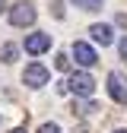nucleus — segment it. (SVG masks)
<instances>
[{
	"label": "nucleus",
	"mask_w": 127,
	"mask_h": 133,
	"mask_svg": "<svg viewBox=\"0 0 127 133\" xmlns=\"http://www.w3.org/2000/svg\"><path fill=\"white\" fill-rule=\"evenodd\" d=\"M67 86H70V92H73V95L89 98V95L95 92V79H92L89 73H83V70H79V73H73V76L67 79Z\"/></svg>",
	"instance_id": "nucleus-1"
},
{
	"label": "nucleus",
	"mask_w": 127,
	"mask_h": 133,
	"mask_svg": "<svg viewBox=\"0 0 127 133\" xmlns=\"http://www.w3.org/2000/svg\"><path fill=\"white\" fill-rule=\"evenodd\" d=\"M10 22H13L16 29L32 25V22H35V6H32V3H26V0H22V3H16V6L10 10Z\"/></svg>",
	"instance_id": "nucleus-2"
},
{
	"label": "nucleus",
	"mask_w": 127,
	"mask_h": 133,
	"mask_svg": "<svg viewBox=\"0 0 127 133\" xmlns=\"http://www.w3.org/2000/svg\"><path fill=\"white\" fill-rule=\"evenodd\" d=\"M108 95L115 98L118 105H127V76L124 73H108Z\"/></svg>",
	"instance_id": "nucleus-3"
},
{
	"label": "nucleus",
	"mask_w": 127,
	"mask_h": 133,
	"mask_svg": "<svg viewBox=\"0 0 127 133\" xmlns=\"http://www.w3.org/2000/svg\"><path fill=\"white\" fill-rule=\"evenodd\" d=\"M48 76H51V73H48V66H41V63H29L26 73H22V82H26L29 89H41L45 82H48Z\"/></svg>",
	"instance_id": "nucleus-4"
},
{
	"label": "nucleus",
	"mask_w": 127,
	"mask_h": 133,
	"mask_svg": "<svg viewBox=\"0 0 127 133\" xmlns=\"http://www.w3.org/2000/svg\"><path fill=\"white\" fill-rule=\"evenodd\" d=\"M73 57L79 66H92L95 60H99V54H95V48L86 44V41H73Z\"/></svg>",
	"instance_id": "nucleus-5"
},
{
	"label": "nucleus",
	"mask_w": 127,
	"mask_h": 133,
	"mask_svg": "<svg viewBox=\"0 0 127 133\" xmlns=\"http://www.w3.org/2000/svg\"><path fill=\"white\" fill-rule=\"evenodd\" d=\"M48 48H51V35H45V32H35L26 38V54H45Z\"/></svg>",
	"instance_id": "nucleus-6"
},
{
	"label": "nucleus",
	"mask_w": 127,
	"mask_h": 133,
	"mask_svg": "<svg viewBox=\"0 0 127 133\" xmlns=\"http://www.w3.org/2000/svg\"><path fill=\"white\" fill-rule=\"evenodd\" d=\"M89 35H92V41H95V44H102V48H105V44L115 41V29H111L108 22H95V25L89 29Z\"/></svg>",
	"instance_id": "nucleus-7"
},
{
	"label": "nucleus",
	"mask_w": 127,
	"mask_h": 133,
	"mask_svg": "<svg viewBox=\"0 0 127 133\" xmlns=\"http://www.w3.org/2000/svg\"><path fill=\"white\" fill-rule=\"evenodd\" d=\"M73 3H76V10H86V13H99L105 0H73Z\"/></svg>",
	"instance_id": "nucleus-8"
},
{
	"label": "nucleus",
	"mask_w": 127,
	"mask_h": 133,
	"mask_svg": "<svg viewBox=\"0 0 127 133\" xmlns=\"http://www.w3.org/2000/svg\"><path fill=\"white\" fill-rule=\"evenodd\" d=\"M16 54H19V48H16V44H3V48H0V60H3V63H13Z\"/></svg>",
	"instance_id": "nucleus-9"
},
{
	"label": "nucleus",
	"mask_w": 127,
	"mask_h": 133,
	"mask_svg": "<svg viewBox=\"0 0 127 133\" xmlns=\"http://www.w3.org/2000/svg\"><path fill=\"white\" fill-rule=\"evenodd\" d=\"M54 66H57L60 73H67V70H70V57H67V54H57V57H54Z\"/></svg>",
	"instance_id": "nucleus-10"
},
{
	"label": "nucleus",
	"mask_w": 127,
	"mask_h": 133,
	"mask_svg": "<svg viewBox=\"0 0 127 133\" xmlns=\"http://www.w3.org/2000/svg\"><path fill=\"white\" fill-rule=\"evenodd\" d=\"M73 111H79V114H92V111H99V108H95L92 102H86V105H76Z\"/></svg>",
	"instance_id": "nucleus-11"
},
{
	"label": "nucleus",
	"mask_w": 127,
	"mask_h": 133,
	"mask_svg": "<svg viewBox=\"0 0 127 133\" xmlns=\"http://www.w3.org/2000/svg\"><path fill=\"white\" fill-rule=\"evenodd\" d=\"M38 133H60V127H57V124H41Z\"/></svg>",
	"instance_id": "nucleus-12"
},
{
	"label": "nucleus",
	"mask_w": 127,
	"mask_h": 133,
	"mask_svg": "<svg viewBox=\"0 0 127 133\" xmlns=\"http://www.w3.org/2000/svg\"><path fill=\"white\" fill-rule=\"evenodd\" d=\"M118 51H121V57L127 60V38H121V44H118Z\"/></svg>",
	"instance_id": "nucleus-13"
},
{
	"label": "nucleus",
	"mask_w": 127,
	"mask_h": 133,
	"mask_svg": "<svg viewBox=\"0 0 127 133\" xmlns=\"http://www.w3.org/2000/svg\"><path fill=\"white\" fill-rule=\"evenodd\" d=\"M13 133H26V130H22V127H16V130H13Z\"/></svg>",
	"instance_id": "nucleus-14"
},
{
	"label": "nucleus",
	"mask_w": 127,
	"mask_h": 133,
	"mask_svg": "<svg viewBox=\"0 0 127 133\" xmlns=\"http://www.w3.org/2000/svg\"><path fill=\"white\" fill-rule=\"evenodd\" d=\"M3 6H7V0H0V10H3Z\"/></svg>",
	"instance_id": "nucleus-15"
},
{
	"label": "nucleus",
	"mask_w": 127,
	"mask_h": 133,
	"mask_svg": "<svg viewBox=\"0 0 127 133\" xmlns=\"http://www.w3.org/2000/svg\"><path fill=\"white\" fill-rule=\"evenodd\" d=\"M115 133H127V130H115Z\"/></svg>",
	"instance_id": "nucleus-16"
}]
</instances>
